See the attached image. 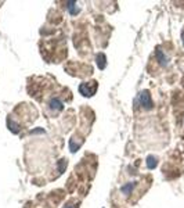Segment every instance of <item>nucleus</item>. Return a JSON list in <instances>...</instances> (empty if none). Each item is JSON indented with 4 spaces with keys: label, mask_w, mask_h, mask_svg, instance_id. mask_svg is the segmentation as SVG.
I'll use <instances>...</instances> for the list:
<instances>
[{
    "label": "nucleus",
    "mask_w": 184,
    "mask_h": 208,
    "mask_svg": "<svg viewBox=\"0 0 184 208\" xmlns=\"http://www.w3.org/2000/svg\"><path fill=\"white\" fill-rule=\"evenodd\" d=\"M49 107H50L51 111H54V112H58V111L64 110V103H62L58 97H53V99L50 100V103H49Z\"/></svg>",
    "instance_id": "7ed1b4c3"
},
{
    "label": "nucleus",
    "mask_w": 184,
    "mask_h": 208,
    "mask_svg": "<svg viewBox=\"0 0 184 208\" xmlns=\"http://www.w3.org/2000/svg\"><path fill=\"white\" fill-rule=\"evenodd\" d=\"M98 83L96 80H92V82H83L79 85V93L82 94L83 97H93L97 92Z\"/></svg>",
    "instance_id": "f257e3e1"
},
{
    "label": "nucleus",
    "mask_w": 184,
    "mask_h": 208,
    "mask_svg": "<svg viewBox=\"0 0 184 208\" xmlns=\"http://www.w3.org/2000/svg\"><path fill=\"white\" fill-rule=\"evenodd\" d=\"M181 40H183V44H184V31L181 32Z\"/></svg>",
    "instance_id": "4468645a"
},
{
    "label": "nucleus",
    "mask_w": 184,
    "mask_h": 208,
    "mask_svg": "<svg viewBox=\"0 0 184 208\" xmlns=\"http://www.w3.org/2000/svg\"><path fill=\"white\" fill-rule=\"evenodd\" d=\"M67 10L69 11V14L72 15H76L79 13V7H76V2H67Z\"/></svg>",
    "instance_id": "1a4fd4ad"
},
{
    "label": "nucleus",
    "mask_w": 184,
    "mask_h": 208,
    "mask_svg": "<svg viewBox=\"0 0 184 208\" xmlns=\"http://www.w3.org/2000/svg\"><path fill=\"white\" fill-rule=\"evenodd\" d=\"M137 100H139L140 105H141L144 110H152L154 108V103H152V99H151V94L148 90H141L139 93V97H137Z\"/></svg>",
    "instance_id": "f03ea898"
},
{
    "label": "nucleus",
    "mask_w": 184,
    "mask_h": 208,
    "mask_svg": "<svg viewBox=\"0 0 184 208\" xmlns=\"http://www.w3.org/2000/svg\"><path fill=\"white\" fill-rule=\"evenodd\" d=\"M64 208H79V204L78 202H68Z\"/></svg>",
    "instance_id": "ddd939ff"
},
{
    "label": "nucleus",
    "mask_w": 184,
    "mask_h": 208,
    "mask_svg": "<svg viewBox=\"0 0 184 208\" xmlns=\"http://www.w3.org/2000/svg\"><path fill=\"white\" fill-rule=\"evenodd\" d=\"M64 168H67V160H61L58 164V171L60 172L64 171Z\"/></svg>",
    "instance_id": "9b49d317"
},
{
    "label": "nucleus",
    "mask_w": 184,
    "mask_h": 208,
    "mask_svg": "<svg viewBox=\"0 0 184 208\" xmlns=\"http://www.w3.org/2000/svg\"><path fill=\"white\" fill-rule=\"evenodd\" d=\"M83 144V141H79V143H75V137H72L69 140V150L71 153H76L79 149H80V146Z\"/></svg>",
    "instance_id": "9d476101"
},
{
    "label": "nucleus",
    "mask_w": 184,
    "mask_h": 208,
    "mask_svg": "<svg viewBox=\"0 0 184 208\" xmlns=\"http://www.w3.org/2000/svg\"><path fill=\"white\" fill-rule=\"evenodd\" d=\"M155 57H156L158 63L161 64L162 67H166L167 64H169V57H167V55L165 54V53L162 51L161 49H156V51H155Z\"/></svg>",
    "instance_id": "20e7f679"
},
{
    "label": "nucleus",
    "mask_w": 184,
    "mask_h": 208,
    "mask_svg": "<svg viewBox=\"0 0 184 208\" xmlns=\"http://www.w3.org/2000/svg\"><path fill=\"white\" fill-rule=\"evenodd\" d=\"M96 63H97L98 69H105L107 67V55L104 53H98L96 57Z\"/></svg>",
    "instance_id": "39448f33"
},
{
    "label": "nucleus",
    "mask_w": 184,
    "mask_h": 208,
    "mask_svg": "<svg viewBox=\"0 0 184 208\" xmlns=\"http://www.w3.org/2000/svg\"><path fill=\"white\" fill-rule=\"evenodd\" d=\"M136 185H137L136 180H134V182H129V183H126V185H123L122 187H120V191H122V193L125 194V196H129V194H130L131 191L134 190Z\"/></svg>",
    "instance_id": "423d86ee"
},
{
    "label": "nucleus",
    "mask_w": 184,
    "mask_h": 208,
    "mask_svg": "<svg viewBox=\"0 0 184 208\" xmlns=\"http://www.w3.org/2000/svg\"><path fill=\"white\" fill-rule=\"evenodd\" d=\"M7 126H9V129L11 130L13 133H18V132H20V125H18L13 118H7Z\"/></svg>",
    "instance_id": "6e6552de"
},
{
    "label": "nucleus",
    "mask_w": 184,
    "mask_h": 208,
    "mask_svg": "<svg viewBox=\"0 0 184 208\" xmlns=\"http://www.w3.org/2000/svg\"><path fill=\"white\" fill-rule=\"evenodd\" d=\"M39 133H45V129H43V128H39V129L31 130V135H39Z\"/></svg>",
    "instance_id": "f8f14e48"
},
{
    "label": "nucleus",
    "mask_w": 184,
    "mask_h": 208,
    "mask_svg": "<svg viewBox=\"0 0 184 208\" xmlns=\"http://www.w3.org/2000/svg\"><path fill=\"white\" fill-rule=\"evenodd\" d=\"M145 164H147L148 169H154V168H156V165H158V158H156L155 155H148L147 160H145Z\"/></svg>",
    "instance_id": "0eeeda50"
}]
</instances>
